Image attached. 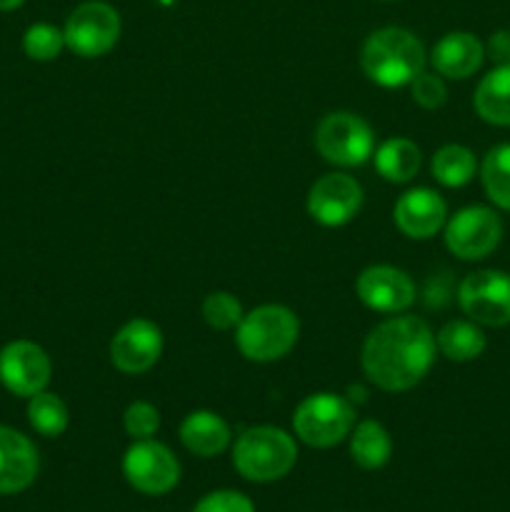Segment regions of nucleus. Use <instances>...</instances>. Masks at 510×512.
I'll return each instance as SVG.
<instances>
[{"mask_svg":"<svg viewBox=\"0 0 510 512\" xmlns=\"http://www.w3.org/2000/svg\"><path fill=\"white\" fill-rule=\"evenodd\" d=\"M435 353V335L423 318L393 315L370 330L360 353V365L375 388L403 393L430 373Z\"/></svg>","mask_w":510,"mask_h":512,"instance_id":"1","label":"nucleus"},{"mask_svg":"<svg viewBox=\"0 0 510 512\" xmlns=\"http://www.w3.org/2000/svg\"><path fill=\"white\" fill-rule=\"evenodd\" d=\"M428 63L425 45L415 33L405 28H380L368 35L360 50V65L368 80L380 88H403L410 85Z\"/></svg>","mask_w":510,"mask_h":512,"instance_id":"2","label":"nucleus"},{"mask_svg":"<svg viewBox=\"0 0 510 512\" xmlns=\"http://www.w3.org/2000/svg\"><path fill=\"white\" fill-rule=\"evenodd\" d=\"M298 463V445L285 430L255 425L243 430L233 445V465L250 483H275Z\"/></svg>","mask_w":510,"mask_h":512,"instance_id":"3","label":"nucleus"},{"mask_svg":"<svg viewBox=\"0 0 510 512\" xmlns=\"http://www.w3.org/2000/svg\"><path fill=\"white\" fill-rule=\"evenodd\" d=\"M298 335V315L285 305L268 303L243 315L235 328V345L240 355L253 363H275L295 348Z\"/></svg>","mask_w":510,"mask_h":512,"instance_id":"4","label":"nucleus"},{"mask_svg":"<svg viewBox=\"0 0 510 512\" xmlns=\"http://www.w3.org/2000/svg\"><path fill=\"white\" fill-rule=\"evenodd\" d=\"M358 423L355 405L335 393H313L295 408L293 433L308 448L328 450L343 443Z\"/></svg>","mask_w":510,"mask_h":512,"instance_id":"5","label":"nucleus"},{"mask_svg":"<svg viewBox=\"0 0 510 512\" xmlns=\"http://www.w3.org/2000/svg\"><path fill=\"white\" fill-rule=\"evenodd\" d=\"M315 148L323 160L338 168H358L375 153V133L355 113H328L315 128Z\"/></svg>","mask_w":510,"mask_h":512,"instance_id":"6","label":"nucleus"},{"mask_svg":"<svg viewBox=\"0 0 510 512\" xmlns=\"http://www.w3.org/2000/svg\"><path fill=\"white\" fill-rule=\"evenodd\" d=\"M120 15L103 0L80 3L65 20V48L80 58H100L115 48L120 38Z\"/></svg>","mask_w":510,"mask_h":512,"instance_id":"7","label":"nucleus"},{"mask_svg":"<svg viewBox=\"0 0 510 512\" xmlns=\"http://www.w3.org/2000/svg\"><path fill=\"white\" fill-rule=\"evenodd\" d=\"M123 475L143 495H165L180 483V463L168 445L155 438L133 440L123 455Z\"/></svg>","mask_w":510,"mask_h":512,"instance_id":"8","label":"nucleus"},{"mask_svg":"<svg viewBox=\"0 0 510 512\" xmlns=\"http://www.w3.org/2000/svg\"><path fill=\"white\" fill-rule=\"evenodd\" d=\"M503 238V220L493 208L468 205L445 220V248L460 260H483Z\"/></svg>","mask_w":510,"mask_h":512,"instance_id":"9","label":"nucleus"},{"mask_svg":"<svg viewBox=\"0 0 510 512\" xmlns=\"http://www.w3.org/2000/svg\"><path fill=\"white\" fill-rule=\"evenodd\" d=\"M460 310L473 323L503 328L510 323V275L503 270H475L458 285Z\"/></svg>","mask_w":510,"mask_h":512,"instance_id":"10","label":"nucleus"},{"mask_svg":"<svg viewBox=\"0 0 510 512\" xmlns=\"http://www.w3.org/2000/svg\"><path fill=\"white\" fill-rule=\"evenodd\" d=\"M308 215L325 228L348 225L363 208V188L348 173H325L310 185Z\"/></svg>","mask_w":510,"mask_h":512,"instance_id":"11","label":"nucleus"},{"mask_svg":"<svg viewBox=\"0 0 510 512\" xmlns=\"http://www.w3.org/2000/svg\"><path fill=\"white\" fill-rule=\"evenodd\" d=\"M53 363L33 340H13L0 350V383L18 398H33L48 388Z\"/></svg>","mask_w":510,"mask_h":512,"instance_id":"12","label":"nucleus"},{"mask_svg":"<svg viewBox=\"0 0 510 512\" xmlns=\"http://www.w3.org/2000/svg\"><path fill=\"white\" fill-rule=\"evenodd\" d=\"M355 293L365 308L398 315L415 303V283L405 270L393 265H370L355 280Z\"/></svg>","mask_w":510,"mask_h":512,"instance_id":"13","label":"nucleus"},{"mask_svg":"<svg viewBox=\"0 0 510 512\" xmlns=\"http://www.w3.org/2000/svg\"><path fill=\"white\" fill-rule=\"evenodd\" d=\"M163 353V333L153 320L133 318L110 340V363L125 375L148 373Z\"/></svg>","mask_w":510,"mask_h":512,"instance_id":"14","label":"nucleus"},{"mask_svg":"<svg viewBox=\"0 0 510 512\" xmlns=\"http://www.w3.org/2000/svg\"><path fill=\"white\" fill-rule=\"evenodd\" d=\"M395 228L410 240H428L445 228L448 205L443 195L430 188L405 190L393 208Z\"/></svg>","mask_w":510,"mask_h":512,"instance_id":"15","label":"nucleus"},{"mask_svg":"<svg viewBox=\"0 0 510 512\" xmlns=\"http://www.w3.org/2000/svg\"><path fill=\"white\" fill-rule=\"evenodd\" d=\"M40 470L33 440L20 430L0 425V495H18L35 483Z\"/></svg>","mask_w":510,"mask_h":512,"instance_id":"16","label":"nucleus"},{"mask_svg":"<svg viewBox=\"0 0 510 512\" xmlns=\"http://www.w3.org/2000/svg\"><path fill=\"white\" fill-rule=\"evenodd\" d=\"M485 60V43L468 30L445 33L430 50V65L438 75L450 80H465L480 70Z\"/></svg>","mask_w":510,"mask_h":512,"instance_id":"17","label":"nucleus"},{"mask_svg":"<svg viewBox=\"0 0 510 512\" xmlns=\"http://www.w3.org/2000/svg\"><path fill=\"white\" fill-rule=\"evenodd\" d=\"M180 443L198 458H215L233 443L230 425L213 410H193L180 423Z\"/></svg>","mask_w":510,"mask_h":512,"instance_id":"18","label":"nucleus"},{"mask_svg":"<svg viewBox=\"0 0 510 512\" xmlns=\"http://www.w3.org/2000/svg\"><path fill=\"white\" fill-rule=\"evenodd\" d=\"M473 108L485 123L510 128V63L495 65L480 78L473 95Z\"/></svg>","mask_w":510,"mask_h":512,"instance_id":"19","label":"nucleus"},{"mask_svg":"<svg viewBox=\"0 0 510 512\" xmlns=\"http://www.w3.org/2000/svg\"><path fill=\"white\" fill-rule=\"evenodd\" d=\"M350 458L363 470H380L388 465L393 455V440L390 433L378 420H360L350 430Z\"/></svg>","mask_w":510,"mask_h":512,"instance_id":"20","label":"nucleus"},{"mask_svg":"<svg viewBox=\"0 0 510 512\" xmlns=\"http://www.w3.org/2000/svg\"><path fill=\"white\" fill-rule=\"evenodd\" d=\"M435 345H438V353L453 363H470L483 355L488 340L473 320H450L438 330Z\"/></svg>","mask_w":510,"mask_h":512,"instance_id":"21","label":"nucleus"},{"mask_svg":"<svg viewBox=\"0 0 510 512\" xmlns=\"http://www.w3.org/2000/svg\"><path fill=\"white\" fill-rule=\"evenodd\" d=\"M373 160L388 183H408L420 170V148L408 138H388L375 148Z\"/></svg>","mask_w":510,"mask_h":512,"instance_id":"22","label":"nucleus"},{"mask_svg":"<svg viewBox=\"0 0 510 512\" xmlns=\"http://www.w3.org/2000/svg\"><path fill=\"white\" fill-rule=\"evenodd\" d=\"M430 173L443 188H463L478 173V160L470 148L460 143H448L435 150L430 160Z\"/></svg>","mask_w":510,"mask_h":512,"instance_id":"23","label":"nucleus"},{"mask_svg":"<svg viewBox=\"0 0 510 512\" xmlns=\"http://www.w3.org/2000/svg\"><path fill=\"white\" fill-rule=\"evenodd\" d=\"M480 180L490 203L500 210H510V143L488 150L480 165Z\"/></svg>","mask_w":510,"mask_h":512,"instance_id":"24","label":"nucleus"},{"mask_svg":"<svg viewBox=\"0 0 510 512\" xmlns=\"http://www.w3.org/2000/svg\"><path fill=\"white\" fill-rule=\"evenodd\" d=\"M28 423L43 438H58L68 430L70 413L63 398L48 390H40L33 398H28Z\"/></svg>","mask_w":510,"mask_h":512,"instance_id":"25","label":"nucleus"},{"mask_svg":"<svg viewBox=\"0 0 510 512\" xmlns=\"http://www.w3.org/2000/svg\"><path fill=\"white\" fill-rule=\"evenodd\" d=\"M65 48V33L53 23H33L23 35V50L35 63L55 60Z\"/></svg>","mask_w":510,"mask_h":512,"instance_id":"26","label":"nucleus"},{"mask_svg":"<svg viewBox=\"0 0 510 512\" xmlns=\"http://www.w3.org/2000/svg\"><path fill=\"white\" fill-rule=\"evenodd\" d=\"M243 305L233 293L213 290L203 300V320L213 330H235L243 320Z\"/></svg>","mask_w":510,"mask_h":512,"instance_id":"27","label":"nucleus"},{"mask_svg":"<svg viewBox=\"0 0 510 512\" xmlns=\"http://www.w3.org/2000/svg\"><path fill=\"white\" fill-rule=\"evenodd\" d=\"M123 428L133 440L153 438L160 428L158 408L153 403H145V400H135V403H130L125 408Z\"/></svg>","mask_w":510,"mask_h":512,"instance_id":"28","label":"nucleus"},{"mask_svg":"<svg viewBox=\"0 0 510 512\" xmlns=\"http://www.w3.org/2000/svg\"><path fill=\"white\" fill-rule=\"evenodd\" d=\"M410 95H413V100L420 108L438 110L443 108L445 100H448V88H445L443 75H438L435 70L433 73L423 70V73L410 83Z\"/></svg>","mask_w":510,"mask_h":512,"instance_id":"29","label":"nucleus"},{"mask_svg":"<svg viewBox=\"0 0 510 512\" xmlns=\"http://www.w3.org/2000/svg\"><path fill=\"white\" fill-rule=\"evenodd\" d=\"M193 512H255L253 500L238 490H215L195 503Z\"/></svg>","mask_w":510,"mask_h":512,"instance_id":"30","label":"nucleus"},{"mask_svg":"<svg viewBox=\"0 0 510 512\" xmlns=\"http://www.w3.org/2000/svg\"><path fill=\"white\" fill-rule=\"evenodd\" d=\"M485 58L493 60L495 65H508L510 63V30L500 28L485 43Z\"/></svg>","mask_w":510,"mask_h":512,"instance_id":"31","label":"nucleus"},{"mask_svg":"<svg viewBox=\"0 0 510 512\" xmlns=\"http://www.w3.org/2000/svg\"><path fill=\"white\" fill-rule=\"evenodd\" d=\"M23 3H25V0H0V10H5V13H8V10L20 8Z\"/></svg>","mask_w":510,"mask_h":512,"instance_id":"32","label":"nucleus"}]
</instances>
